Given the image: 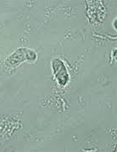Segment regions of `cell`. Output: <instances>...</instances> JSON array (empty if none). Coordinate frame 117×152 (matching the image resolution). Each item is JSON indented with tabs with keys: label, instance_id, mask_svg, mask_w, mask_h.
Segmentation results:
<instances>
[{
	"label": "cell",
	"instance_id": "obj_1",
	"mask_svg": "<svg viewBox=\"0 0 117 152\" xmlns=\"http://www.w3.org/2000/svg\"><path fill=\"white\" fill-rule=\"evenodd\" d=\"M37 56L34 50L27 48H20L6 60V65L10 66H17L25 61H35Z\"/></svg>",
	"mask_w": 117,
	"mask_h": 152
},
{
	"label": "cell",
	"instance_id": "obj_2",
	"mask_svg": "<svg viewBox=\"0 0 117 152\" xmlns=\"http://www.w3.org/2000/svg\"><path fill=\"white\" fill-rule=\"evenodd\" d=\"M55 78L61 86H65L68 83L69 75L67 67L63 61L59 59H54L52 61Z\"/></svg>",
	"mask_w": 117,
	"mask_h": 152
}]
</instances>
